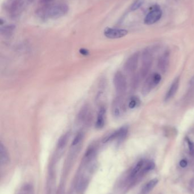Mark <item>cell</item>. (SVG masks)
Returning a JSON list of instances; mask_svg holds the SVG:
<instances>
[{"mask_svg": "<svg viewBox=\"0 0 194 194\" xmlns=\"http://www.w3.org/2000/svg\"><path fill=\"white\" fill-rule=\"evenodd\" d=\"M169 64V55L168 53H165L161 57L158 61V67L162 72L166 71Z\"/></svg>", "mask_w": 194, "mask_h": 194, "instance_id": "cell-14", "label": "cell"}, {"mask_svg": "<svg viewBox=\"0 0 194 194\" xmlns=\"http://www.w3.org/2000/svg\"><path fill=\"white\" fill-rule=\"evenodd\" d=\"M156 86V85L153 80V74H151L148 77V78L145 81V83L144 84L142 89V93L143 95H146L151 91V90Z\"/></svg>", "mask_w": 194, "mask_h": 194, "instance_id": "cell-13", "label": "cell"}, {"mask_svg": "<svg viewBox=\"0 0 194 194\" xmlns=\"http://www.w3.org/2000/svg\"><path fill=\"white\" fill-rule=\"evenodd\" d=\"M112 111L113 115L116 118H119L124 111V104L120 98H117L113 102Z\"/></svg>", "mask_w": 194, "mask_h": 194, "instance_id": "cell-9", "label": "cell"}, {"mask_svg": "<svg viewBox=\"0 0 194 194\" xmlns=\"http://www.w3.org/2000/svg\"><path fill=\"white\" fill-rule=\"evenodd\" d=\"M162 14V13L161 9L156 7L147 14L144 19V23L148 25H153L160 19Z\"/></svg>", "mask_w": 194, "mask_h": 194, "instance_id": "cell-7", "label": "cell"}, {"mask_svg": "<svg viewBox=\"0 0 194 194\" xmlns=\"http://www.w3.org/2000/svg\"><path fill=\"white\" fill-rule=\"evenodd\" d=\"M139 53L136 52L130 56L124 65V69L128 73H133L137 68L139 64Z\"/></svg>", "mask_w": 194, "mask_h": 194, "instance_id": "cell-5", "label": "cell"}, {"mask_svg": "<svg viewBox=\"0 0 194 194\" xmlns=\"http://www.w3.org/2000/svg\"><path fill=\"white\" fill-rule=\"evenodd\" d=\"M154 167H155L154 163L153 162H150L148 163L147 165L145 166L144 170H145V171H150V170L153 169L154 168Z\"/></svg>", "mask_w": 194, "mask_h": 194, "instance_id": "cell-25", "label": "cell"}, {"mask_svg": "<svg viewBox=\"0 0 194 194\" xmlns=\"http://www.w3.org/2000/svg\"><path fill=\"white\" fill-rule=\"evenodd\" d=\"M128 129L126 127H123L111 134L109 137L107 138L105 140V142H108L114 139H122L126 136L128 133Z\"/></svg>", "mask_w": 194, "mask_h": 194, "instance_id": "cell-10", "label": "cell"}, {"mask_svg": "<svg viewBox=\"0 0 194 194\" xmlns=\"http://www.w3.org/2000/svg\"><path fill=\"white\" fill-rule=\"evenodd\" d=\"M68 138V135L67 133L63 135L59 140L58 143V148L59 149H62L64 148L67 142Z\"/></svg>", "mask_w": 194, "mask_h": 194, "instance_id": "cell-20", "label": "cell"}, {"mask_svg": "<svg viewBox=\"0 0 194 194\" xmlns=\"http://www.w3.org/2000/svg\"><path fill=\"white\" fill-rule=\"evenodd\" d=\"M83 138V133L82 132H79L76 135L74 140L72 141V143L71 144L72 147H76L77 145H78L82 142Z\"/></svg>", "mask_w": 194, "mask_h": 194, "instance_id": "cell-19", "label": "cell"}, {"mask_svg": "<svg viewBox=\"0 0 194 194\" xmlns=\"http://www.w3.org/2000/svg\"><path fill=\"white\" fill-rule=\"evenodd\" d=\"M14 28L15 26L13 25H8L2 27L1 28V32L5 36H9L12 33Z\"/></svg>", "mask_w": 194, "mask_h": 194, "instance_id": "cell-18", "label": "cell"}, {"mask_svg": "<svg viewBox=\"0 0 194 194\" xmlns=\"http://www.w3.org/2000/svg\"><path fill=\"white\" fill-rule=\"evenodd\" d=\"M128 31L124 29L107 28L104 30V35L109 39H119L128 34Z\"/></svg>", "mask_w": 194, "mask_h": 194, "instance_id": "cell-6", "label": "cell"}, {"mask_svg": "<svg viewBox=\"0 0 194 194\" xmlns=\"http://www.w3.org/2000/svg\"><path fill=\"white\" fill-rule=\"evenodd\" d=\"M142 5V0H139L137 2H136L131 6V10H136L138 9L139 8L141 7V6Z\"/></svg>", "mask_w": 194, "mask_h": 194, "instance_id": "cell-24", "label": "cell"}, {"mask_svg": "<svg viewBox=\"0 0 194 194\" xmlns=\"http://www.w3.org/2000/svg\"><path fill=\"white\" fill-rule=\"evenodd\" d=\"M179 165L182 167H185L187 165V161L185 159H182L179 162Z\"/></svg>", "mask_w": 194, "mask_h": 194, "instance_id": "cell-26", "label": "cell"}, {"mask_svg": "<svg viewBox=\"0 0 194 194\" xmlns=\"http://www.w3.org/2000/svg\"><path fill=\"white\" fill-rule=\"evenodd\" d=\"M91 114L90 107L88 106H83L79 112L77 116V120L81 124L86 125L88 124L91 120Z\"/></svg>", "mask_w": 194, "mask_h": 194, "instance_id": "cell-8", "label": "cell"}, {"mask_svg": "<svg viewBox=\"0 0 194 194\" xmlns=\"http://www.w3.org/2000/svg\"><path fill=\"white\" fill-rule=\"evenodd\" d=\"M30 0H8L6 4V9L10 16L16 17L25 8L26 3Z\"/></svg>", "mask_w": 194, "mask_h": 194, "instance_id": "cell-2", "label": "cell"}, {"mask_svg": "<svg viewBox=\"0 0 194 194\" xmlns=\"http://www.w3.org/2000/svg\"><path fill=\"white\" fill-rule=\"evenodd\" d=\"M113 83L116 92L121 94L125 92L127 87V83L125 75L121 72H117L114 74Z\"/></svg>", "mask_w": 194, "mask_h": 194, "instance_id": "cell-4", "label": "cell"}, {"mask_svg": "<svg viewBox=\"0 0 194 194\" xmlns=\"http://www.w3.org/2000/svg\"><path fill=\"white\" fill-rule=\"evenodd\" d=\"M139 104V99L136 97H133L130 98L128 106L130 109H134Z\"/></svg>", "mask_w": 194, "mask_h": 194, "instance_id": "cell-21", "label": "cell"}, {"mask_svg": "<svg viewBox=\"0 0 194 194\" xmlns=\"http://www.w3.org/2000/svg\"><path fill=\"white\" fill-rule=\"evenodd\" d=\"M69 10L65 4H56L50 5L42 10L43 15L49 18H58L65 15Z\"/></svg>", "mask_w": 194, "mask_h": 194, "instance_id": "cell-1", "label": "cell"}, {"mask_svg": "<svg viewBox=\"0 0 194 194\" xmlns=\"http://www.w3.org/2000/svg\"><path fill=\"white\" fill-rule=\"evenodd\" d=\"M153 63V56L151 52L146 49L143 52L142 56V68L140 71V75L142 78L146 76L151 66Z\"/></svg>", "mask_w": 194, "mask_h": 194, "instance_id": "cell-3", "label": "cell"}, {"mask_svg": "<svg viewBox=\"0 0 194 194\" xmlns=\"http://www.w3.org/2000/svg\"><path fill=\"white\" fill-rule=\"evenodd\" d=\"M187 144H188V148H189V150H190V153L191 155H194V143L191 141L189 139H186Z\"/></svg>", "mask_w": 194, "mask_h": 194, "instance_id": "cell-22", "label": "cell"}, {"mask_svg": "<svg viewBox=\"0 0 194 194\" xmlns=\"http://www.w3.org/2000/svg\"><path fill=\"white\" fill-rule=\"evenodd\" d=\"M0 161L2 165L7 164L9 161V156L8 150L1 143L0 145Z\"/></svg>", "mask_w": 194, "mask_h": 194, "instance_id": "cell-15", "label": "cell"}, {"mask_svg": "<svg viewBox=\"0 0 194 194\" xmlns=\"http://www.w3.org/2000/svg\"><path fill=\"white\" fill-rule=\"evenodd\" d=\"M179 83H180V79L179 78H177L174 81V82L171 85L170 87L169 88L168 92L166 94V96L165 97V101H167L169 99H170L172 97L174 96L176 92H177L179 86Z\"/></svg>", "mask_w": 194, "mask_h": 194, "instance_id": "cell-11", "label": "cell"}, {"mask_svg": "<svg viewBox=\"0 0 194 194\" xmlns=\"http://www.w3.org/2000/svg\"><path fill=\"white\" fill-rule=\"evenodd\" d=\"M144 161L141 160L139 162H137V164L136 165V166L134 167L133 169L131 174H130V176L131 178H134V176H136V175H137V174L139 172V171L141 170V168L144 165Z\"/></svg>", "mask_w": 194, "mask_h": 194, "instance_id": "cell-17", "label": "cell"}, {"mask_svg": "<svg viewBox=\"0 0 194 194\" xmlns=\"http://www.w3.org/2000/svg\"><path fill=\"white\" fill-rule=\"evenodd\" d=\"M105 115H106L105 109L104 108V107L102 106L97 114V118L96 122V128L101 129L104 126L105 121Z\"/></svg>", "mask_w": 194, "mask_h": 194, "instance_id": "cell-12", "label": "cell"}, {"mask_svg": "<svg viewBox=\"0 0 194 194\" xmlns=\"http://www.w3.org/2000/svg\"><path fill=\"white\" fill-rule=\"evenodd\" d=\"M190 83L192 84V85H194V76L193 77V78L191 79V81H190Z\"/></svg>", "mask_w": 194, "mask_h": 194, "instance_id": "cell-28", "label": "cell"}, {"mask_svg": "<svg viewBox=\"0 0 194 194\" xmlns=\"http://www.w3.org/2000/svg\"><path fill=\"white\" fill-rule=\"evenodd\" d=\"M153 74V80H154V83L156 85H157L158 83H160L161 80V75L158 73H154Z\"/></svg>", "mask_w": 194, "mask_h": 194, "instance_id": "cell-23", "label": "cell"}, {"mask_svg": "<svg viewBox=\"0 0 194 194\" xmlns=\"http://www.w3.org/2000/svg\"><path fill=\"white\" fill-rule=\"evenodd\" d=\"M80 52H81L83 55H87V54H88V51H87L86 49H81V50H80Z\"/></svg>", "mask_w": 194, "mask_h": 194, "instance_id": "cell-27", "label": "cell"}, {"mask_svg": "<svg viewBox=\"0 0 194 194\" xmlns=\"http://www.w3.org/2000/svg\"><path fill=\"white\" fill-rule=\"evenodd\" d=\"M158 183V179L156 178L150 181L144 187L143 189V193H148L149 192H150L152 189H153L155 187L156 185H157Z\"/></svg>", "mask_w": 194, "mask_h": 194, "instance_id": "cell-16", "label": "cell"}]
</instances>
